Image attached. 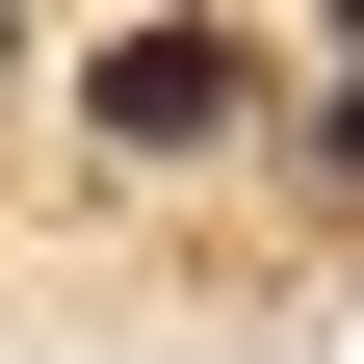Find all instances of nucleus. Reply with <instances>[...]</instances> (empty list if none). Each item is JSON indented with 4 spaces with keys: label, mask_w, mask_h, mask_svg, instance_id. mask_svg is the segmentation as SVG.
I'll list each match as a JSON object with an SVG mask.
<instances>
[{
    "label": "nucleus",
    "mask_w": 364,
    "mask_h": 364,
    "mask_svg": "<svg viewBox=\"0 0 364 364\" xmlns=\"http://www.w3.org/2000/svg\"><path fill=\"white\" fill-rule=\"evenodd\" d=\"M235 105H260V78H235V26H130V53L78 78V130H105V156H208Z\"/></svg>",
    "instance_id": "obj_1"
}]
</instances>
